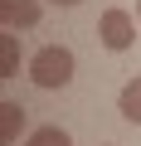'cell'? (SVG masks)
Segmentation results:
<instances>
[{
	"instance_id": "1",
	"label": "cell",
	"mask_w": 141,
	"mask_h": 146,
	"mask_svg": "<svg viewBox=\"0 0 141 146\" xmlns=\"http://www.w3.org/2000/svg\"><path fill=\"white\" fill-rule=\"evenodd\" d=\"M73 68H78L73 49H63V44H44V49L29 58V83L44 88V93H58V88L73 83Z\"/></svg>"
},
{
	"instance_id": "2",
	"label": "cell",
	"mask_w": 141,
	"mask_h": 146,
	"mask_svg": "<svg viewBox=\"0 0 141 146\" xmlns=\"http://www.w3.org/2000/svg\"><path fill=\"white\" fill-rule=\"evenodd\" d=\"M97 39H102L112 54H126V49L136 44V20H131L122 5H112V10H102V20H97Z\"/></svg>"
},
{
	"instance_id": "3",
	"label": "cell",
	"mask_w": 141,
	"mask_h": 146,
	"mask_svg": "<svg viewBox=\"0 0 141 146\" xmlns=\"http://www.w3.org/2000/svg\"><path fill=\"white\" fill-rule=\"evenodd\" d=\"M44 15L39 0H0V25L5 29H34Z\"/></svg>"
},
{
	"instance_id": "4",
	"label": "cell",
	"mask_w": 141,
	"mask_h": 146,
	"mask_svg": "<svg viewBox=\"0 0 141 146\" xmlns=\"http://www.w3.org/2000/svg\"><path fill=\"white\" fill-rule=\"evenodd\" d=\"M20 131H24V107L20 102H0V146H15Z\"/></svg>"
},
{
	"instance_id": "5",
	"label": "cell",
	"mask_w": 141,
	"mask_h": 146,
	"mask_svg": "<svg viewBox=\"0 0 141 146\" xmlns=\"http://www.w3.org/2000/svg\"><path fill=\"white\" fill-rule=\"evenodd\" d=\"M117 112H122L126 122H136V127H141V78H131V83L117 93Z\"/></svg>"
},
{
	"instance_id": "6",
	"label": "cell",
	"mask_w": 141,
	"mask_h": 146,
	"mask_svg": "<svg viewBox=\"0 0 141 146\" xmlns=\"http://www.w3.org/2000/svg\"><path fill=\"white\" fill-rule=\"evenodd\" d=\"M15 73H20V39L0 34V78H15Z\"/></svg>"
},
{
	"instance_id": "7",
	"label": "cell",
	"mask_w": 141,
	"mask_h": 146,
	"mask_svg": "<svg viewBox=\"0 0 141 146\" xmlns=\"http://www.w3.org/2000/svg\"><path fill=\"white\" fill-rule=\"evenodd\" d=\"M24 146H73V141H68V131H63V127H34Z\"/></svg>"
},
{
	"instance_id": "8",
	"label": "cell",
	"mask_w": 141,
	"mask_h": 146,
	"mask_svg": "<svg viewBox=\"0 0 141 146\" xmlns=\"http://www.w3.org/2000/svg\"><path fill=\"white\" fill-rule=\"evenodd\" d=\"M49 5H63V10H68V5H83V0H49Z\"/></svg>"
},
{
	"instance_id": "9",
	"label": "cell",
	"mask_w": 141,
	"mask_h": 146,
	"mask_svg": "<svg viewBox=\"0 0 141 146\" xmlns=\"http://www.w3.org/2000/svg\"><path fill=\"white\" fill-rule=\"evenodd\" d=\"M136 20H141V0H136Z\"/></svg>"
}]
</instances>
